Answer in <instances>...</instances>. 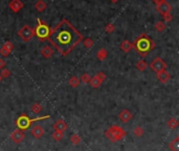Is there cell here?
Wrapping results in <instances>:
<instances>
[{
	"instance_id": "31",
	"label": "cell",
	"mask_w": 179,
	"mask_h": 151,
	"mask_svg": "<svg viewBox=\"0 0 179 151\" xmlns=\"http://www.w3.org/2000/svg\"><path fill=\"white\" fill-rule=\"evenodd\" d=\"M0 75H1L2 78H9L10 76H11V70L4 67V68L1 69V72H0Z\"/></svg>"
},
{
	"instance_id": "2",
	"label": "cell",
	"mask_w": 179,
	"mask_h": 151,
	"mask_svg": "<svg viewBox=\"0 0 179 151\" xmlns=\"http://www.w3.org/2000/svg\"><path fill=\"white\" fill-rule=\"evenodd\" d=\"M132 46L141 57H146L150 54L152 49H154L155 43L147 34L144 33L132 43Z\"/></svg>"
},
{
	"instance_id": "3",
	"label": "cell",
	"mask_w": 179,
	"mask_h": 151,
	"mask_svg": "<svg viewBox=\"0 0 179 151\" xmlns=\"http://www.w3.org/2000/svg\"><path fill=\"white\" fill-rule=\"evenodd\" d=\"M50 118V116L49 114H46V116H39V118H34V119H30V116H26L25 113H22L20 114L19 116H18V119L15 121V124H16L17 128L22 130V131H24V130H26L30 128V126H32V124L34 122H38V121H44V120Z\"/></svg>"
},
{
	"instance_id": "40",
	"label": "cell",
	"mask_w": 179,
	"mask_h": 151,
	"mask_svg": "<svg viewBox=\"0 0 179 151\" xmlns=\"http://www.w3.org/2000/svg\"><path fill=\"white\" fill-rule=\"evenodd\" d=\"M110 1H111V2H113V3H116V2H117L118 0H110Z\"/></svg>"
},
{
	"instance_id": "15",
	"label": "cell",
	"mask_w": 179,
	"mask_h": 151,
	"mask_svg": "<svg viewBox=\"0 0 179 151\" xmlns=\"http://www.w3.org/2000/svg\"><path fill=\"white\" fill-rule=\"evenodd\" d=\"M54 54V49L50 47V46H44V47L41 49V55L44 57V58L48 59L53 56Z\"/></svg>"
},
{
	"instance_id": "11",
	"label": "cell",
	"mask_w": 179,
	"mask_h": 151,
	"mask_svg": "<svg viewBox=\"0 0 179 151\" xmlns=\"http://www.w3.org/2000/svg\"><path fill=\"white\" fill-rule=\"evenodd\" d=\"M54 130H57V131H61V132H64L65 130L68 128V125L66 124V122L62 119H59L56 123L54 124Z\"/></svg>"
},
{
	"instance_id": "23",
	"label": "cell",
	"mask_w": 179,
	"mask_h": 151,
	"mask_svg": "<svg viewBox=\"0 0 179 151\" xmlns=\"http://www.w3.org/2000/svg\"><path fill=\"white\" fill-rule=\"evenodd\" d=\"M89 84L91 85L92 88H98L101 86V84H102V82H100L95 77L93 78H90V81H89Z\"/></svg>"
},
{
	"instance_id": "35",
	"label": "cell",
	"mask_w": 179,
	"mask_h": 151,
	"mask_svg": "<svg viewBox=\"0 0 179 151\" xmlns=\"http://www.w3.org/2000/svg\"><path fill=\"white\" fill-rule=\"evenodd\" d=\"M162 16H163V20H165V22H169V21H171V20L173 19V15L171 14V12L165 13V14H163Z\"/></svg>"
},
{
	"instance_id": "8",
	"label": "cell",
	"mask_w": 179,
	"mask_h": 151,
	"mask_svg": "<svg viewBox=\"0 0 179 151\" xmlns=\"http://www.w3.org/2000/svg\"><path fill=\"white\" fill-rule=\"evenodd\" d=\"M24 137H25L24 132H23L22 130L18 129V128L16 130H14V131L11 133V135H10V139H11L14 143H16V144L21 143L22 141L24 140Z\"/></svg>"
},
{
	"instance_id": "32",
	"label": "cell",
	"mask_w": 179,
	"mask_h": 151,
	"mask_svg": "<svg viewBox=\"0 0 179 151\" xmlns=\"http://www.w3.org/2000/svg\"><path fill=\"white\" fill-rule=\"evenodd\" d=\"M2 47H4V48L6 49V51H9L10 53H11V51H13V48H14V45H13L12 42H10V41H6V42L4 43L3 45H2Z\"/></svg>"
},
{
	"instance_id": "9",
	"label": "cell",
	"mask_w": 179,
	"mask_h": 151,
	"mask_svg": "<svg viewBox=\"0 0 179 151\" xmlns=\"http://www.w3.org/2000/svg\"><path fill=\"white\" fill-rule=\"evenodd\" d=\"M156 9H157V11L160 13V14L163 15V14H165V13L171 12L172 6H170V3H168V2L165 0V1H162V2H160V3L156 4Z\"/></svg>"
},
{
	"instance_id": "38",
	"label": "cell",
	"mask_w": 179,
	"mask_h": 151,
	"mask_svg": "<svg viewBox=\"0 0 179 151\" xmlns=\"http://www.w3.org/2000/svg\"><path fill=\"white\" fill-rule=\"evenodd\" d=\"M6 67V61L3 59H0V69L4 68Z\"/></svg>"
},
{
	"instance_id": "1",
	"label": "cell",
	"mask_w": 179,
	"mask_h": 151,
	"mask_svg": "<svg viewBox=\"0 0 179 151\" xmlns=\"http://www.w3.org/2000/svg\"><path fill=\"white\" fill-rule=\"evenodd\" d=\"M47 40L60 55L67 56L78 44L82 42L83 36L68 20L63 19L51 28Z\"/></svg>"
},
{
	"instance_id": "26",
	"label": "cell",
	"mask_w": 179,
	"mask_h": 151,
	"mask_svg": "<svg viewBox=\"0 0 179 151\" xmlns=\"http://www.w3.org/2000/svg\"><path fill=\"white\" fill-rule=\"evenodd\" d=\"M133 134L135 135L136 137H141L144 134V129L141 126H136L135 128L133 129Z\"/></svg>"
},
{
	"instance_id": "34",
	"label": "cell",
	"mask_w": 179,
	"mask_h": 151,
	"mask_svg": "<svg viewBox=\"0 0 179 151\" xmlns=\"http://www.w3.org/2000/svg\"><path fill=\"white\" fill-rule=\"evenodd\" d=\"M94 77L97 78V80H98V81H100V82H103L104 80L106 79V75L104 74L103 71H98L97 74L94 76Z\"/></svg>"
},
{
	"instance_id": "7",
	"label": "cell",
	"mask_w": 179,
	"mask_h": 151,
	"mask_svg": "<svg viewBox=\"0 0 179 151\" xmlns=\"http://www.w3.org/2000/svg\"><path fill=\"white\" fill-rule=\"evenodd\" d=\"M109 130L114 134V137H115V139L117 142L121 140H123L127 134V132L125 131V130L121 128V126H117V125H112V126H110L109 127Z\"/></svg>"
},
{
	"instance_id": "24",
	"label": "cell",
	"mask_w": 179,
	"mask_h": 151,
	"mask_svg": "<svg viewBox=\"0 0 179 151\" xmlns=\"http://www.w3.org/2000/svg\"><path fill=\"white\" fill-rule=\"evenodd\" d=\"M68 84L70 85L71 87H77L78 85L80 84V80H79V78L76 77V76H74V77H71L70 79H69V81H68Z\"/></svg>"
},
{
	"instance_id": "41",
	"label": "cell",
	"mask_w": 179,
	"mask_h": 151,
	"mask_svg": "<svg viewBox=\"0 0 179 151\" xmlns=\"http://www.w3.org/2000/svg\"><path fill=\"white\" fill-rule=\"evenodd\" d=\"M1 80H2V77H1V75H0V82H1Z\"/></svg>"
},
{
	"instance_id": "37",
	"label": "cell",
	"mask_w": 179,
	"mask_h": 151,
	"mask_svg": "<svg viewBox=\"0 0 179 151\" xmlns=\"http://www.w3.org/2000/svg\"><path fill=\"white\" fill-rule=\"evenodd\" d=\"M0 54H1L3 57H7L10 55V51H6V49L4 48V47H1V48H0Z\"/></svg>"
},
{
	"instance_id": "10",
	"label": "cell",
	"mask_w": 179,
	"mask_h": 151,
	"mask_svg": "<svg viewBox=\"0 0 179 151\" xmlns=\"http://www.w3.org/2000/svg\"><path fill=\"white\" fill-rule=\"evenodd\" d=\"M118 118L121 122H124V123H128V122L133 118V114H132L128 109H123V110L118 113Z\"/></svg>"
},
{
	"instance_id": "28",
	"label": "cell",
	"mask_w": 179,
	"mask_h": 151,
	"mask_svg": "<svg viewBox=\"0 0 179 151\" xmlns=\"http://www.w3.org/2000/svg\"><path fill=\"white\" fill-rule=\"evenodd\" d=\"M155 28H156L157 32L161 33L162 31H165V23L162 22V21H157L156 23H155Z\"/></svg>"
},
{
	"instance_id": "21",
	"label": "cell",
	"mask_w": 179,
	"mask_h": 151,
	"mask_svg": "<svg viewBox=\"0 0 179 151\" xmlns=\"http://www.w3.org/2000/svg\"><path fill=\"white\" fill-rule=\"evenodd\" d=\"M30 109H32V111L34 113L38 114V113H40L41 111H42L43 108H42V106H41L40 103H34L32 105V107H30Z\"/></svg>"
},
{
	"instance_id": "5",
	"label": "cell",
	"mask_w": 179,
	"mask_h": 151,
	"mask_svg": "<svg viewBox=\"0 0 179 151\" xmlns=\"http://www.w3.org/2000/svg\"><path fill=\"white\" fill-rule=\"evenodd\" d=\"M149 66L155 74H158V72L162 71V70H165V68H167V63H165L161 58L157 57V58H155L151 63L149 64Z\"/></svg>"
},
{
	"instance_id": "18",
	"label": "cell",
	"mask_w": 179,
	"mask_h": 151,
	"mask_svg": "<svg viewBox=\"0 0 179 151\" xmlns=\"http://www.w3.org/2000/svg\"><path fill=\"white\" fill-rule=\"evenodd\" d=\"M46 3L43 1V0H39V1L37 2V3L35 4V7H36V10H37L38 12H43L44 10L46 9Z\"/></svg>"
},
{
	"instance_id": "25",
	"label": "cell",
	"mask_w": 179,
	"mask_h": 151,
	"mask_svg": "<svg viewBox=\"0 0 179 151\" xmlns=\"http://www.w3.org/2000/svg\"><path fill=\"white\" fill-rule=\"evenodd\" d=\"M136 67L138 70H141V71H142V70H145L148 67V64L147 62L145 61V60H141V61H138L136 63Z\"/></svg>"
},
{
	"instance_id": "29",
	"label": "cell",
	"mask_w": 179,
	"mask_h": 151,
	"mask_svg": "<svg viewBox=\"0 0 179 151\" xmlns=\"http://www.w3.org/2000/svg\"><path fill=\"white\" fill-rule=\"evenodd\" d=\"M70 142H71L74 145H79L80 143H81V137H80L78 134L74 133V134H72L71 137H70Z\"/></svg>"
},
{
	"instance_id": "36",
	"label": "cell",
	"mask_w": 179,
	"mask_h": 151,
	"mask_svg": "<svg viewBox=\"0 0 179 151\" xmlns=\"http://www.w3.org/2000/svg\"><path fill=\"white\" fill-rule=\"evenodd\" d=\"M105 31L107 33H112L113 31H114V25L111 24V23H108V24L105 27Z\"/></svg>"
},
{
	"instance_id": "17",
	"label": "cell",
	"mask_w": 179,
	"mask_h": 151,
	"mask_svg": "<svg viewBox=\"0 0 179 151\" xmlns=\"http://www.w3.org/2000/svg\"><path fill=\"white\" fill-rule=\"evenodd\" d=\"M169 148L172 151H179V137H176L173 141L169 143Z\"/></svg>"
},
{
	"instance_id": "4",
	"label": "cell",
	"mask_w": 179,
	"mask_h": 151,
	"mask_svg": "<svg viewBox=\"0 0 179 151\" xmlns=\"http://www.w3.org/2000/svg\"><path fill=\"white\" fill-rule=\"evenodd\" d=\"M38 24L37 27L34 28V36H37L40 40H47L49 33L51 28L45 21H42L41 19H37Z\"/></svg>"
},
{
	"instance_id": "22",
	"label": "cell",
	"mask_w": 179,
	"mask_h": 151,
	"mask_svg": "<svg viewBox=\"0 0 179 151\" xmlns=\"http://www.w3.org/2000/svg\"><path fill=\"white\" fill-rule=\"evenodd\" d=\"M64 137V132L61 131H57V130H54V132L51 133V137L56 141H61Z\"/></svg>"
},
{
	"instance_id": "20",
	"label": "cell",
	"mask_w": 179,
	"mask_h": 151,
	"mask_svg": "<svg viewBox=\"0 0 179 151\" xmlns=\"http://www.w3.org/2000/svg\"><path fill=\"white\" fill-rule=\"evenodd\" d=\"M167 125L170 129H175V128H177V126H178V121L175 118H171L168 121Z\"/></svg>"
},
{
	"instance_id": "13",
	"label": "cell",
	"mask_w": 179,
	"mask_h": 151,
	"mask_svg": "<svg viewBox=\"0 0 179 151\" xmlns=\"http://www.w3.org/2000/svg\"><path fill=\"white\" fill-rule=\"evenodd\" d=\"M156 77L158 79V81L161 82V83H167L169 80H170L171 78V75L170 72L167 71V70H162V71L158 72V74H156Z\"/></svg>"
},
{
	"instance_id": "14",
	"label": "cell",
	"mask_w": 179,
	"mask_h": 151,
	"mask_svg": "<svg viewBox=\"0 0 179 151\" xmlns=\"http://www.w3.org/2000/svg\"><path fill=\"white\" fill-rule=\"evenodd\" d=\"M30 133L33 134V137H35V139H37V140L41 139L42 135L44 134V129L41 126L37 125V126H35L32 130H30Z\"/></svg>"
},
{
	"instance_id": "27",
	"label": "cell",
	"mask_w": 179,
	"mask_h": 151,
	"mask_svg": "<svg viewBox=\"0 0 179 151\" xmlns=\"http://www.w3.org/2000/svg\"><path fill=\"white\" fill-rule=\"evenodd\" d=\"M83 41V44H84V46L86 48H91L93 46V44H94V42H93V40L91 38H85Z\"/></svg>"
},
{
	"instance_id": "19",
	"label": "cell",
	"mask_w": 179,
	"mask_h": 151,
	"mask_svg": "<svg viewBox=\"0 0 179 151\" xmlns=\"http://www.w3.org/2000/svg\"><path fill=\"white\" fill-rule=\"evenodd\" d=\"M107 56H108V51H106L105 48H101L100 51H97V59L101 60V61H103L104 59H106V57H107Z\"/></svg>"
},
{
	"instance_id": "33",
	"label": "cell",
	"mask_w": 179,
	"mask_h": 151,
	"mask_svg": "<svg viewBox=\"0 0 179 151\" xmlns=\"http://www.w3.org/2000/svg\"><path fill=\"white\" fill-rule=\"evenodd\" d=\"M90 78H91V77H90V76L88 75V74H83L80 81L83 82V83H85V84H87V83H89V81H90Z\"/></svg>"
},
{
	"instance_id": "30",
	"label": "cell",
	"mask_w": 179,
	"mask_h": 151,
	"mask_svg": "<svg viewBox=\"0 0 179 151\" xmlns=\"http://www.w3.org/2000/svg\"><path fill=\"white\" fill-rule=\"evenodd\" d=\"M105 135H106V137H107V139H108L109 141H111L112 143L117 142V141H116V139H115V137H114V134H113L112 132H111L109 129H108V130H106V131H105Z\"/></svg>"
},
{
	"instance_id": "39",
	"label": "cell",
	"mask_w": 179,
	"mask_h": 151,
	"mask_svg": "<svg viewBox=\"0 0 179 151\" xmlns=\"http://www.w3.org/2000/svg\"><path fill=\"white\" fill-rule=\"evenodd\" d=\"M153 2H154L155 4H158V3H160V2H162V1H165V0H152Z\"/></svg>"
},
{
	"instance_id": "12",
	"label": "cell",
	"mask_w": 179,
	"mask_h": 151,
	"mask_svg": "<svg viewBox=\"0 0 179 151\" xmlns=\"http://www.w3.org/2000/svg\"><path fill=\"white\" fill-rule=\"evenodd\" d=\"M9 7L14 13H18L23 7V2L21 0H12L9 3Z\"/></svg>"
},
{
	"instance_id": "16",
	"label": "cell",
	"mask_w": 179,
	"mask_h": 151,
	"mask_svg": "<svg viewBox=\"0 0 179 151\" xmlns=\"http://www.w3.org/2000/svg\"><path fill=\"white\" fill-rule=\"evenodd\" d=\"M133 48V46H132V43L130 41L128 40H124L123 42L121 44V49L124 51V53H129V51H131V49Z\"/></svg>"
},
{
	"instance_id": "6",
	"label": "cell",
	"mask_w": 179,
	"mask_h": 151,
	"mask_svg": "<svg viewBox=\"0 0 179 151\" xmlns=\"http://www.w3.org/2000/svg\"><path fill=\"white\" fill-rule=\"evenodd\" d=\"M18 35H19V37L21 38L23 41L27 42V41H30V39L34 37V30L33 28H30L28 25H24L22 28H20L19 30Z\"/></svg>"
}]
</instances>
